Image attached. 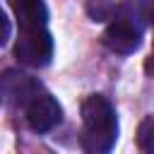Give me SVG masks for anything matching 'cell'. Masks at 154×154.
Segmentation results:
<instances>
[{
    "instance_id": "obj_1",
    "label": "cell",
    "mask_w": 154,
    "mask_h": 154,
    "mask_svg": "<svg viewBox=\"0 0 154 154\" xmlns=\"http://www.w3.org/2000/svg\"><path fill=\"white\" fill-rule=\"evenodd\" d=\"M82 123H84V135H82V147L87 152H111L116 140H118V118L113 103L101 96L91 94L82 103Z\"/></svg>"
},
{
    "instance_id": "obj_2",
    "label": "cell",
    "mask_w": 154,
    "mask_h": 154,
    "mask_svg": "<svg viewBox=\"0 0 154 154\" xmlns=\"http://www.w3.org/2000/svg\"><path fill=\"white\" fill-rule=\"evenodd\" d=\"M14 55L22 65L43 67L53 58V38L46 26H22L14 43Z\"/></svg>"
},
{
    "instance_id": "obj_3",
    "label": "cell",
    "mask_w": 154,
    "mask_h": 154,
    "mask_svg": "<svg viewBox=\"0 0 154 154\" xmlns=\"http://www.w3.org/2000/svg\"><path fill=\"white\" fill-rule=\"evenodd\" d=\"M103 43H106L108 51L120 53V55H128V53H135L140 48L142 31H140V26H135V22H130L128 17H120V19H113L106 26Z\"/></svg>"
},
{
    "instance_id": "obj_4",
    "label": "cell",
    "mask_w": 154,
    "mask_h": 154,
    "mask_svg": "<svg viewBox=\"0 0 154 154\" xmlns=\"http://www.w3.org/2000/svg\"><path fill=\"white\" fill-rule=\"evenodd\" d=\"M63 120V108L51 94H36L26 103V123L34 132H48Z\"/></svg>"
},
{
    "instance_id": "obj_5",
    "label": "cell",
    "mask_w": 154,
    "mask_h": 154,
    "mask_svg": "<svg viewBox=\"0 0 154 154\" xmlns=\"http://www.w3.org/2000/svg\"><path fill=\"white\" fill-rule=\"evenodd\" d=\"M0 94L14 103V106H24L29 103L36 94H38V82L31 79L29 75L24 72H17V70H5L0 75Z\"/></svg>"
},
{
    "instance_id": "obj_6",
    "label": "cell",
    "mask_w": 154,
    "mask_h": 154,
    "mask_svg": "<svg viewBox=\"0 0 154 154\" xmlns=\"http://www.w3.org/2000/svg\"><path fill=\"white\" fill-rule=\"evenodd\" d=\"M12 10L17 14L19 29L22 26H46L48 10L43 0H12Z\"/></svg>"
},
{
    "instance_id": "obj_7",
    "label": "cell",
    "mask_w": 154,
    "mask_h": 154,
    "mask_svg": "<svg viewBox=\"0 0 154 154\" xmlns=\"http://www.w3.org/2000/svg\"><path fill=\"white\" fill-rule=\"evenodd\" d=\"M137 147L147 154H154V116L144 118L137 130Z\"/></svg>"
},
{
    "instance_id": "obj_8",
    "label": "cell",
    "mask_w": 154,
    "mask_h": 154,
    "mask_svg": "<svg viewBox=\"0 0 154 154\" xmlns=\"http://www.w3.org/2000/svg\"><path fill=\"white\" fill-rule=\"evenodd\" d=\"M10 36H12V24H10L5 10L0 7V46H5V43L10 41Z\"/></svg>"
},
{
    "instance_id": "obj_9",
    "label": "cell",
    "mask_w": 154,
    "mask_h": 154,
    "mask_svg": "<svg viewBox=\"0 0 154 154\" xmlns=\"http://www.w3.org/2000/svg\"><path fill=\"white\" fill-rule=\"evenodd\" d=\"M147 72H149V75L154 77V46H152V58L147 60Z\"/></svg>"
}]
</instances>
